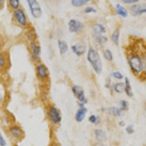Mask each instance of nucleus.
I'll use <instances>...</instances> for the list:
<instances>
[{"instance_id":"37","label":"nucleus","mask_w":146,"mask_h":146,"mask_svg":"<svg viewBox=\"0 0 146 146\" xmlns=\"http://www.w3.org/2000/svg\"><path fill=\"white\" fill-rule=\"evenodd\" d=\"M53 146H61V145H58V144H56V145H54Z\"/></svg>"},{"instance_id":"28","label":"nucleus","mask_w":146,"mask_h":146,"mask_svg":"<svg viewBox=\"0 0 146 146\" xmlns=\"http://www.w3.org/2000/svg\"><path fill=\"white\" fill-rule=\"evenodd\" d=\"M120 109L122 111H127L129 110V102L126 100H122L120 101Z\"/></svg>"},{"instance_id":"22","label":"nucleus","mask_w":146,"mask_h":146,"mask_svg":"<svg viewBox=\"0 0 146 146\" xmlns=\"http://www.w3.org/2000/svg\"><path fill=\"white\" fill-rule=\"evenodd\" d=\"M92 0H71V4L75 7H80Z\"/></svg>"},{"instance_id":"19","label":"nucleus","mask_w":146,"mask_h":146,"mask_svg":"<svg viewBox=\"0 0 146 146\" xmlns=\"http://www.w3.org/2000/svg\"><path fill=\"white\" fill-rule=\"evenodd\" d=\"M58 49H59V53L60 54L64 55L68 51L69 47L66 42H65L64 40H59L58 41Z\"/></svg>"},{"instance_id":"21","label":"nucleus","mask_w":146,"mask_h":146,"mask_svg":"<svg viewBox=\"0 0 146 146\" xmlns=\"http://www.w3.org/2000/svg\"><path fill=\"white\" fill-rule=\"evenodd\" d=\"M113 89H114L115 92L118 94L123 93V90H124V83L118 82V83H115L113 85Z\"/></svg>"},{"instance_id":"5","label":"nucleus","mask_w":146,"mask_h":146,"mask_svg":"<svg viewBox=\"0 0 146 146\" xmlns=\"http://www.w3.org/2000/svg\"><path fill=\"white\" fill-rule=\"evenodd\" d=\"M48 115L50 122H52L53 124H58L62 121V114H61V112H60L59 110L56 107H50V108L48 110Z\"/></svg>"},{"instance_id":"31","label":"nucleus","mask_w":146,"mask_h":146,"mask_svg":"<svg viewBox=\"0 0 146 146\" xmlns=\"http://www.w3.org/2000/svg\"><path fill=\"white\" fill-rule=\"evenodd\" d=\"M126 131L128 135H132L135 133V129L133 125H128L126 127Z\"/></svg>"},{"instance_id":"30","label":"nucleus","mask_w":146,"mask_h":146,"mask_svg":"<svg viewBox=\"0 0 146 146\" xmlns=\"http://www.w3.org/2000/svg\"><path fill=\"white\" fill-rule=\"evenodd\" d=\"M85 13L90 14V13H96V10L94 7H91V6H88L85 8L84 10Z\"/></svg>"},{"instance_id":"25","label":"nucleus","mask_w":146,"mask_h":146,"mask_svg":"<svg viewBox=\"0 0 146 146\" xmlns=\"http://www.w3.org/2000/svg\"><path fill=\"white\" fill-rule=\"evenodd\" d=\"M95 40L100 45H105L108 42V38L105 36L102 35H95Z\"/></svg>"},{"instance_id":"4","label":"nucleus","mask_w":146,"mask_h":146,"mask_svg":"<svg viewBox=\"0 0 146 146\" xmlns=\"http://www.w3.org/2000/svg\"><path fill=\"white\" fill-rule=\"evenodd\" d=\"M29 7L30 13L35 18H39L42 16V11L37 0H27Z\"/></svg>"},{"instance_id":"8","label":"nucleus","mask_w":146,"mask_h":146,"mask_svg":"<svg viewBox=\"0 0 146 146\" xmlns=\"http://www.w3.org/2000/svg\"><path fill=\"white\" fill-rule=\"evenodd\" d=\"M83 27V24L80 21L72 18L68 22V28L71 33H78L80 32Z\"/></svg>"},{"instance_id":"15","label":"nucleus","mask_w":146,"mask_h":146,"mask_svg":"<svg viewBox=\"0 0 146 146\" xmlns=\"http://www.w3.org/2000/svg\"><path fill=\"white\" fill-rule=\"evenodd\" d=\"M123 91H125L126 94L129 97H132L134 96V94H133L132 91V88H131V82H130L129 78L126 77L124 78V90Z\"/></svg>"},{"instance_id":"6","label":"nucleus","mask_w":146,"mask_h":146,"mask_svg":"<svg viewBox=\"0 0 146 146\" xmlns=\"http://www.w3.org/2000/svg\"><path fill=\"white\" fill-rule=\"evenodd\" d=\"M13 17L17 23L23 27H26L27 25V18L25 12L21 8H18L13 11Z\"/></svg>"},{"instance_id":"36","label":"nucleus","mask_w":146,"mask_h":146,"mask_svg":"<svg viewBox=\"0 0 146 146\" xmlns=\"http://www.w3.org/2000/svg\"><path fill=\"white\" fill-rule=\"evenodd\" d=\"M2 100H3V96H2V94L0 93V103L2 102Z\"/></svg>"},{"instance_id":"12","label":"nucleus","mask_w":146,"mask_h":146,"mask_svg":"<svg viewBox=\"0 0 146 146\" xmlns=\"http://www.w3.org/2000/svg\"><path fill=\"white\" fill-rule=\"evenodd\" d=\"M87 112H88V110H87V108H86V107H80L79 109L77 110L76 113H75V121H76L77 122H78V123H81V122H83V120L86 118Z\"/></svg>"},{"instance_id":"2","label":"nucleus","mask_w":146,"mask_h":146,"mask_svg":"<svg viewBox=\"0 0 146 146\" xmlns=\"http://www.w3.org/2000/svg\"><path fill=\"white\" fill-rule=\"evenodd\" d=\"M129 65L132 71V72L135 75L140 74L145 69V62L139 55L132 54L129 58Z\"/></svg>"},{"instance_id":"7","label":"nucleus","mask_w":146,"mask_h":146,"mask_svg":"<svg viewBox=\"0 0 146 146\" xmlns=\"http://www.w3.org/2000/svg\"><path fill=\"white\" fill-rule=\"evenodd\" d=\"M71 49L72 52L78 56H81L86 53L87 50V45L84 42H80L75 45H72Z\"/></svg>"},{"instance_id":"10","label":"nucleus","mask_w":146,"mask_h":146,"mask_svg":"<svg viewBox=\"0 0 146 146\" xmlns=\"http://www.w3.org/2000/svg\"><path fill=\"white\" fill-rule=\"evenodd\" d=\"M130 11L133 16H139L145 13V4H135L133 5L130 8Z\"/></svg>"},{"instance_id":"3","label":"nucleus","mask_w":146,"mask_h":146,"mask_svg":"<svg viewBox=\"0 0 146 146\" xmlns=\"http://www.w3.org/2000/svg\"><path fill=\"white\" fill-rule=\"evenodd\" d=\"M72 91L75 98L78 100V104L79 107L85 106V105L88 103V100L85 95L84 90L81 86L78 85H74L72 88Z\"/></svg>"},{"instance_id":"9","label":"nucleus","mask_w":146,"mask_h":146,"mask_svg":"<svg viewBox=\"0 0 146 146\" xmlns=\"http://www.w3.org/2000/svg\"><path fill=\"white\" fill-rule=\"evenodd\" d=\"M36 73L37 78H39L40 80H45L48 79L49 77V72L48 69L45 64H40L36 66Z\"/></svg>"},{"instance_id":"24","label":"nucleus","mask_w":146,"mask_h":146,"mask_svg":"<svg viewBox=\"0 0 146 146\" xmlns=\"http://www.w3.org/2000/svg\"><path fill=\"white\" fill-rule=\"evenodd\" d=\"M88 121L90 123H93L95 125H99L101 123V118L98 115H91L88 117Z\"/></svg>"},{"instance_id":"29","label":"nucleus","mask_w":146,"mask_h":146,"mask_svg":"<svg viewBox=\"0 0 146 146\" xmlns=\"http://www.w3.org/2000/svg\"><path fill=\"white\" fill-rule=\"evenodd\" d=\"M111 76L113 77V78H114L115 79H116V80H122L123 78V75H122V73H121L118 71L113 72L111 73Z\"/></svg>"},{"instance_id":"13","label":"nucleus","mask_w":146,"mask_h":146,"mask_svg":"<svg viewBox=\"0 0 146 146\" xmlns=\"http://www.w3.org/2000/svg\"><path fill=\"white\" fill-rule=\"evenodd\" d=\"M94 136L95 139L97 142L103 143L106 141L107 139V134L104 130L101 129H94Z\"/></svg>"},{"instance_id":"23","label":"nucleus","mask_w":146,"mask_h":146,"mask_svg":"<svg viewBox=\"0 0 146 146\" xmlns=\"http://www.w3.org/2000/svg\"><path fill=\"white\" fill-rule=\"evenodd\" d=\"M7 58L5 53L0 52V72L2 71L7 65Z\"/></svg>"},{"instance_id":"33","label":"nucleus","mask_w":146,"mask_h":146,"mask_svg":"<svg viewBox=\"0 0 146 146\" xmlns=\"http://www.w3.org/2000/svg\"><path fill=\"white\" fill-rule=\"evenodd\" d=\"M139 0H122V2L125 4H127V5H130V4L136 3V2H139Z\"/></svg>"},{"instance_id":"16","label":"nucleus","mask_w":146,"mask_h":146,"mask_svg":"<svg viewBox=\"0 0 146 146\" xmlns=\"http://www.w3.org/2000/svg\"><path fill=\"white\" fill-rule=\"evenodd\" d=\"M92 29L95 35H102V34L106 33L107 30L102 24L101 23H95L92 26Z\"/></svg>"},{"instance_id":"1","label":"nucleus","mask_w":146,"mask_h":146,"mask_svg":"<svg viewBox=\"0 0 146 146\" xmlns=\"http://www.w3.org/2000/svg\"><path fill=\"white\" fill-rule=\"evenodd\" d=\"M87 60L91 65L94 71L96 74H100L102 71V63L99 52L94 48H90L87 53Z\"/></svg>"},{"instance_id":"26","label":"nucleus","mask_w":146,"mask_h":146,"mask_svg":"<svg viewBox=\"0 0 146 146\" xmlns=\"http://www.w3.org/2000/svg\"><path fill=\"white\" fill-rule=\"evenodd\" d=\"M8 5L13 10H16L20 7V0H7Z\"/></svg>"},{"instance_id":"17","label":"nucleus","mask_w":146,"mask_h":146,"mask_svg":"<svg viewBox=\"0 0 146 146\" xmlns=\"http://www.w3.org/2000/svg\"><path fill=\"white\" fill-rule=\"evenodd\" d=\"M30 48H31V50H32L33 56L38 58L40 56V53H41V48H40V45L35 43V42H32L31 44H30Z\"/></svg>"},{"instance_id":"35","label":"nucleus","mask_w":146,"mask_h":146,"mask_svg":"<svg viewBox=\"0 0 146 146\" xmlns=\"http://www.w3.org/2000/svg\"><path fill=\"white\" fill-rule=\"evenodd\" d=\"M118 124H119L121 126H124L125 125H126V123H125L124 121H120L119 123H118Z\"/></svg>"},{"instance_id":"14","label":"nucleus","mask_w":146,"mask_h":146,"mask_svg":"<svg viewBox=\"0 0 146 146\" xmlns=\"http://www.w3.org/2000/svg\"><path fill=\"white\" fill-rule=\"evenodd\" d=\"M102 111L107 112L110 115H112L113 116L115 117H121L122 115V112H123L119 108H117V107L104 108V109H102Z\"/></svg>"},{"instance_id":"11","label":"nucleus","mask_w":146,"mask_h":146,"mask_svg":"<svg viewBox=\"0 0 146 146\" xmlns=\"http://www.w3.org/2000/svg\"><path fill=\"white\" fill-rule=\"evenodd\" d=\"M9 134L12 137H13L14 139H20L24 135V132H23V129L19 126H12L11 127L9 128Z\"/></svg>"},{"instance_id":"18","label":"nucleus","mask_w":146,"mask_h":146,"mask_svg":"<svg viewBox=\"0 0 146 146\" xmlns=\"http://www.w3.org/2000/svg\"><path fill=\"white\" fill-rule=\"evenodd\" d=\"M115 12L118 15H120L122 18H126L128 16L127 10L120 4H117L115 5Z\"/></svg>"},{"instance_id":"20","label":"nucleus","mask_w":146,"mask_h":146,"mask_svg":"<svg viewBox=\"0 0 146 146\" xmlns=\"http://www.w3.org/2000/svg\"><path fill=\"white\" fill-rule=\"evenodd\" d=\"M119 37L120 31L118 29H116L113 31L111 35V40L115 45H118V44H119Z\"/></svg>"},{"instance_id":"27","label":"nucleus","mask_w":146,"mask_h":146,"mask_svg":"<svg viewBox=\"0 0 146 146\" xmlns=\"http://www.w3.org/2000/svg\"><path fill=\"white\" fill-rule=\"evenodd\" d=\"M103 55H104V57H105V58L107 60V61H108V62H113V53H112L111 50H110V49H106V50H105Z\"/></svg>"},{"instance_id":"32","label":"nucleus","mask_w":146,"mask_h":146,"mask_svg":"<svg viewBox=\"0 0 146 146\" xmlns=\"http://www.w3.org/2000/svg\"><path fill=\"white\" fill-rule=\"evenodd\" d=\"M6 145H7V142L2 133H0V146H6Z\"/></svg>"},{"instance_id":"34","label":"nucleus","mask_w":146,"mask_h":146,"mask_svg":"<svg viewBox=\"0 0 146 146\" xmlns=\"http://www.w3.org/2000/svg\"><path fill=\"white\" fill-rule=\"evenodd\" d=\"M5 0H0V10H2L5 7Z\"/></svg>"}]
</instances>
